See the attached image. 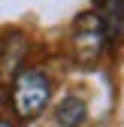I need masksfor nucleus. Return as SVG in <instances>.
Masks as SVG:
<instances>
[{
	"instance_id": "obj_1",
	"label": "nucleus",
	"mask_w": 124,
	"mask_h": 127,
	"mask_svg": "<svg viewBox=\"0 0 124 127\" xmlns=\"http://www.w3.org/2000/svg\"><path fill=\"white\" fill-rule=\"evenodd\" d=\"M52 100V79L45 70H24L12 85V109L21 121L36 118Z\"/></svg>"
},
{
	"instance_id": "obj_2",
	"label": "nucleus",
	"mask_w": 124,
	"mask_h": 127,
	"mask_svg": "<svg viewBox=\"0 0 124 127\" xmlns=\"http://www.w3.org/2000/svg\"><path fill=\"white\" fill-rule=\"evenodd\" d=\"M106 45V33H103V21L97 12H85L76 18L73 27V52L82 64H94Z\"/></svg>"
},
{
	"instance_id": "obj_3",
	"label": "nucleus",
	"mask_w": 124,
	"mask_h": 127,
	"mask_svg": "<svg viewBox=\"0 0 124 127\" xmlns=\"http://www.w3.org/2000/svg\"><path fill=\"white\" fill-rule=\"evenodd\" d=\"M88 118V103L82 97H64L58 106V124L61 127H79Z\"/></svg>"
},
{
	"instance_id": "obj_4",
	"label": "nucleus",
	"mask_w": 124,
	"mask_h": 127,
	"mask_svg": "<svg viewBox=\"0 0 124 127\" xmlns=\"http://www.w3.org/2000/svg\"><path fill=\"white\" fill-rule=\"evenodd\" d=\"M0 127H12V124H9V121H0Z\"/></svg>"
}]
</instances>
